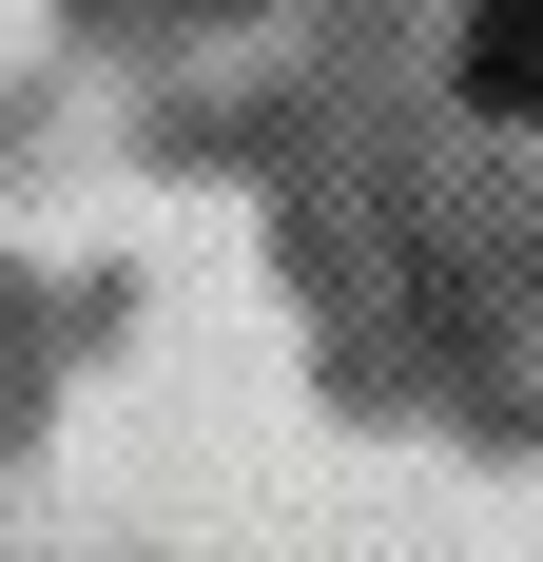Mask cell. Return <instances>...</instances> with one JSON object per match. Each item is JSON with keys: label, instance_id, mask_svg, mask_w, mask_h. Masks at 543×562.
<instances>
[{"label": "cell", "instance_id": "1", "mask_svg": "<svg viewBox=\"0 0 543 562\" xmlns=\"http://www.w3.org/2000/svg\"><path fill=\"white\" fill-rule=\"evenodd\" d=\"M466 98L543 136V0H466Z\"/></svg>", "mask_w": 543, "mask_h": 562}]
</instances>
